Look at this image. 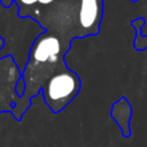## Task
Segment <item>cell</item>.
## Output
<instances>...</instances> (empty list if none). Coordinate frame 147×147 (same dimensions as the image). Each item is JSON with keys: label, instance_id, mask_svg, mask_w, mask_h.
<instances>
[{"label": "cell", "instance_id": "cell-3", "mask_svg": "<svg viewBox=\"0 0 147 147\" xmlns=\"http://www.w3.org/2000/svg\"><path fill=\"white\" fill-rule=\"evenodd\" d=\"M22 78L13 55L0 59V113H10L20 122L25 111L31 107L16 92L17 84Z\"/></svg>", "mask_w": 147, "mask_h": 147}, {"label": "cell", "instance_id": "cell-2", "mask_svg": "<svg viewBox=\"0 0 147 147\" xmlns=\"http://www.w3.org/2000/svg\"><path fill=\"white\" fill-rule=\"evenodd\" d=\"M70 47L71 41L49 31H44L33 40L28 63L22 71L25 84L22 98L29 106L32 99L41 93V86L49 77L68 68L64 56Z\"/></svg>", "mask_w": 147, "mask_h": 147}, {"label": "cell", "instance_id": "cell-6", "mask_svg": "<svg viewBox=\"0 0 147 147\" xmlns=\"http://www.w3.org/2000/svg\"><path fill=\"white\" fill-rule=\"evenodd\" d=\"M5 39L2 38V37H0V49H2L3 48V46H5Z\"/></svg>", "mask_w": 147, "mask_h": 147}, {"label": "cell", "instance_id": "cell-4", "mask_svg": "<svg viewBox=\"0 0 147 147\" xmlns=\"http://www.w3.org/2000/svg\"><path fill=\"white\" fill-rule=\"evenodd\" d=\"M131 116H132V107L125 96H122L119 100L114 102L110 110V117L117 123L118 127L121 129L122 136L124 138H129L131 136V127H130Z\"/></svg>", "mask_w": 147, "mask_h": 147}, {"label": "cell", "instance_id": "cell-5", "mask_svg": "<svg viewBox=\"0 0 147 147\" xmlns=\"http://www.w3.org/2000/svg\"><path fill=\"white\" fill-rule=\"evenodd\" d=\"M131 26L134 29L136 37H134V42L133 47L137 51H145L147 49V34H142V26L145 25V18L144 17H138L133 21L130 22Z\"/></svg>", "mask_w": 147, "mask_h": 147}, {"label": "cell", "instance_id": "cell-7", "mask_svg": "<svg viewBox=\"0 0 147 147\" xmlns=\"http://www.w3.org/2000/svg\"><path fill=\"white\" fill-rule=\"evenodd\" d=\"M130 1H131V2H137L138 0H130Z\"/></svg>", "mask_w": 147, "mask_h": 147}, {"label": "cell", "instance_id": "cell-1", "mask_svg": "<svg viewBox=\"0 0 147 147\" xmlns=\"http://www.w3.org/2000/svg\"><path fill=\"white\" fill-rule=\"evenodd\" d=\"M3 8L17 6V15L30 17L44 31L69 41L98 36L103 17V0H0Z\"/></svg>", "mask_w": 147, "mask_h": 147}]
</instances>
